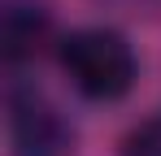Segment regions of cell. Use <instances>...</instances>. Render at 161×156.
<instances>
[{
	"label": "cell",
	"instance_id": "6da1fadb",
	"mask_svg": "<svg viewBox=\"0 0 161 156\" xmlns=\"http://www.w3.org/2000/svg\"><path fill=\"white\" fill-rule=\"evenodd\" d=\"M57 61L61 70L70 74L74 91L87 100H122L139 78V61L135 48L122 30H109V26H83L70 30L61 44H57Z\"/></svg>",
	"mask_w": 161,
	"mask_h": 156
},
{
	"label": "cell",
	"instance_id": "3957f363",
	"mask_svg": "<svg viewBox=\"0 0 161 156\" xmlns=\"http://www.w3.org/2000/svg\"><path fill=\"white\" fill-rule=\"evenodd\" d=\"M48 13L35 9V4H13L4 9V26H0V44H4V61L9 65H22L26 56L39 52V44L48 39Z\"/></svg>",
	"mask_w": 161,
	"mask_h": 156
},
{
	"label": "cell",
	"instance_id": "7a4b0ae2",
	"mask_svg": "<svg viewBox=\"0 0 161 156\" xmlns=\"http://www.w3.org/2000/svg\"><path fill=\"white\" fill-rule=\"evenodd\" d=\"M9 148L13 156H70V126L44 100V91H35L31 82H13L9 96Z\"/></svg>",
	"mask_w": 161,
	"mask_h": 156
},
{
	"label": "cell",
	"instance_id": "277c9868",
	"mask_svg": "<svg viewBox=\"0 0 161 156\" xmlns=\"http://www.w3.org/2000/svg\"><path fill=\"white\" fill-rule=\"evenodd\" d=\"M122 156H161V117L135 126L122 143Z\"/></svg>",
	"mask_w": 161,
	"mask_h": 156
}]
</instances>
